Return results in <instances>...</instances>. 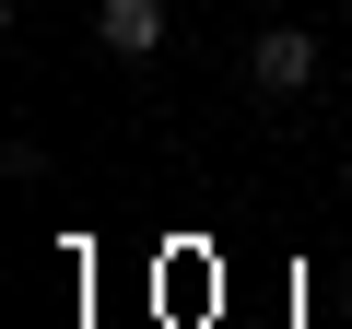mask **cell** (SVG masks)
<instances>
[{
    "instance_id": "cell-1",
    "label": "cell",
    "mask_w": 352,
    "mask_h": 329,
    "mask_svg": "<svg viewBox=\"0 0 352 329\" xmlns=\"http://www.w3.org/2000/svg\"><path fill=\"white\" fill-rule=\"evenodd\" d=\"M247 83H258V94H305V83H317V36H305V24H258V36H247Z\"/></svg>"
},
{
    "instance_id": "cell-2",
    "label": "cell",
    "mask_w": 352,
    "mask_h": 329,
    "mask_svg": "<svg viewBox=\"0 0 352 329\" xmlns=\"http://www.w3.org/2000/svg\"><path fill=\"white\" fill-rule=\"evenodd\" d=\"M94 36L118 59H164V0H94Z\"/></svg>"
}]
</instances>
